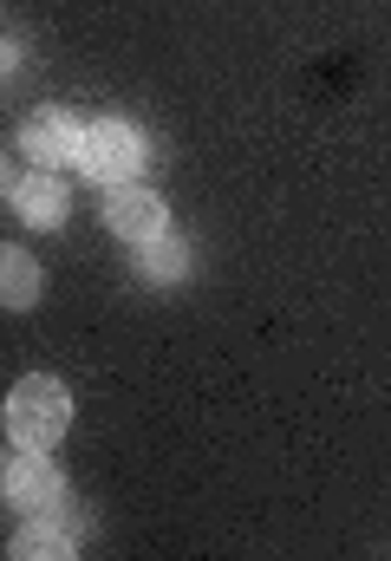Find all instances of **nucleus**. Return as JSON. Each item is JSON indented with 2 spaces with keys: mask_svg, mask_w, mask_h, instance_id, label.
<instances>
[{
  "mask_svg": "<svg viewBox=\"0 0 391 561\" xmlns=\"http://www.w3.org/2000/svg\"><path fill=\"white\" fill-rule=\"evenodd\" d=\"M0 490H7V503H13L20 516H59V510L72 503V490H66V470L53 463V450H20V457L7 463Z\"/></svg>",
  "mask_w": 391,
  "mask_h": 561,
  "instance_id": "3",
  "label": "nucleus"
},
{
  "mask_svg": "<svg viewBox=\"0 0 391 561\" xmlns=\"http://www.w3.org/2000/svg\"><path fill=\"white\" fill-rule=\"evenodd\" d=\"M0 190H13V170H7V157H0Z\"/></svg>",
  "mask_w": 391,
  "mask_h": 561,
  "instance_id": "11",
  "label": "nucleus"
},
{
  "mask_svg": "<svg viewBox=\"0 0 391 561\" xmlns=\"http://www.w3.org/2000/svg\"><path fill=\"white\" fill-rule=\"evenodd\" d=\"M72 549H79V542H72V536H66V529H59L53 516H26V529L13 536V556H20V561H33V556H46V561H66Z\"/></svg>",
  "mask_w": 391,
  "mask_h": 561,
  "instance_id": "9",
  "label": "nucleus"
},
{
  "mask_svg": "<svg viewBox=\"0 0 391 561\" xmlns=\"http://www.w3.org/2000/svg\"><path fill=\"white\" fill-rule=\"evenodd\" d=\"M7 437L20 450H53L66 431H72V392L53 379V373H26L13 392H7Z\"/></svg>",
  "mask_w": 391,
  "mask_h": 561,
  "instance_id": "1",
  "label": "nucleus"
},
{
  "mask_svg": "<svg viewBox=\"0 0 391 561\" xmlns=\"http://www.w3.org/2000/svg\"><path fill=\"white\" fill-rule=\"evenodd\" d=\"M13 66H20V46H7V39H0V72H13Z\"/></svg>",
  "mask_w": 391,
  "mask_h": 561,
  "instance_id": "10",
  "label": "nucleus"
},
{
  "mask_svg": "<svg viewBox=\"0 0 391 561\" xmlns=\"http://www.w3.org/2000/svg\"><path fill=\"white\" fill-rule=\"evenodd\" d=\"M7 196H13V216L26 229H66V216H72V190L59 170H26V176H13Z\"/></svg>",
  "mask_w": 391,
  "mask_h": 561,
  "instance_id": "6",
  "label": "nucleus"
},
{
  "mask_svg": "<svg viewBox=\"0 0 391 561\" xmlns=\"http://www.w3.org/2000/svg\"><path fill=\"white\" fill-rule=\"evenodd\" d=\"M105 229L118 236V242H157L163 229H170V203L157 196V190H143V183H112L105 190Z\"/></svg>",
  "mask_w": 391,
  "mask_h": 561,
  "instance_id": "4",
  "label": "nucleus"
},
{
  "mask_svg": "<svg viewBox=\"0 0 391 561\" xmlns=\"http://www.w3.org/2000/svg\"><path fill=\"white\" fill-rule=\"evenodd\" d=\"M143 163H150V144L137 125L125 118H99V125H85V138H79V170L92 176V183H143Z\"/></svg>",
  "mask_w": 391,
  "mask_h": 561,
  "instance_id": "2",
  "label": "nucleus"
},
{
  "mask_svg": "<svg viewBox=\"0 0 391 561\" xmlns=\"http://www.w3.org/2000/svg\"><path fill=\"white\" fill-rule=\"evenodd\" d=\"M189 262H196V255H189V242H183V236H170V229H163L157 242H137V249H130L137 280H157V287L183 280V275H189Z\"/></svg>",
  "mask_w": 391,
  "mask_h": 561,
  "instance_id": "8",
  "label": "nucleus"
},
{
  "mask_svg": "<svg viewBox=\"0 0 391 561\" xmlns=\"http://www.w3.org/2000/svg\"><path fill=\"white\" fill-rule=\"evenodd\" d=\"M39 294H46V268L26 249L0 242V307L7 313H26V307H39Z\"/></svg>",
  "mask_w": 391,
  "mask_h": 561,
  "instance_id": "7",
  "label": "nucleus"
},
{
  "mask_svg": "<svg viewBox=\"0 0 391 561\" xmlns=\"http://www.w3.org/2000/svg\"><path fill=\"white\" fill-rule=\"evenodd\" d=\"M79 138H85V125L72 118V112H33L26 125H20V157L33 163V170H66V163H79Z\"/></svg>",
  "mask_w": 391,
  "mask_h": 561,
  "instance_id": "5",
  "label": "nucleus"
}]
</instances>
